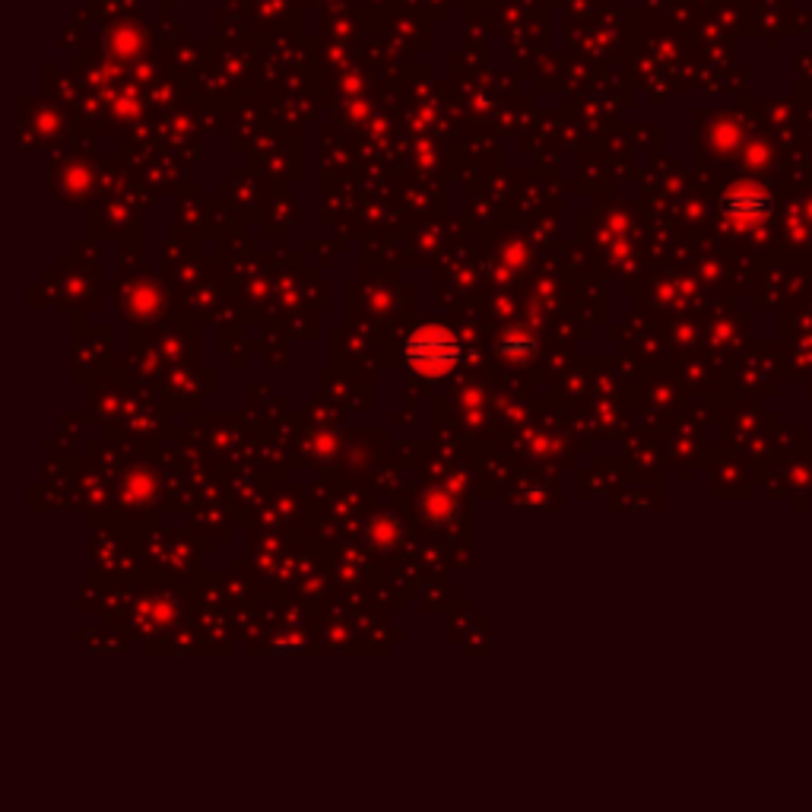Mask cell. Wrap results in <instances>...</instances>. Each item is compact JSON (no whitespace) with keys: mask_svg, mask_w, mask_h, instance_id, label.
Instances as JSON below:
<instances>
[{"mask_svg":"<svg viewBox=\"0 0 812 812\" xmlns=\"http://www.w3.org/2000/svg\"><path fill=\"white\" fill-rule=\"evenodd\" d=\"M457 346L445 330H422L410 343V362L419 372H445L454 362Z\"/></svg>","mask_w":812,"mask_h":812,"instance_id":"2","label":"cell"},{"mask_svg":"<svg viewBox=\"0 0 812 812\" xmlns=\"http://www.w3.org/2000/svg\"><path fill=\"white\" fill-rule=\"evenodd\" d=\"M724 216L736 226H759L771 216V194L759 181H740L724 194Z\"/></svg>","mask_w":812,"mask_h":812,"instance_id":"1","label":"cell"}]
</instances>
